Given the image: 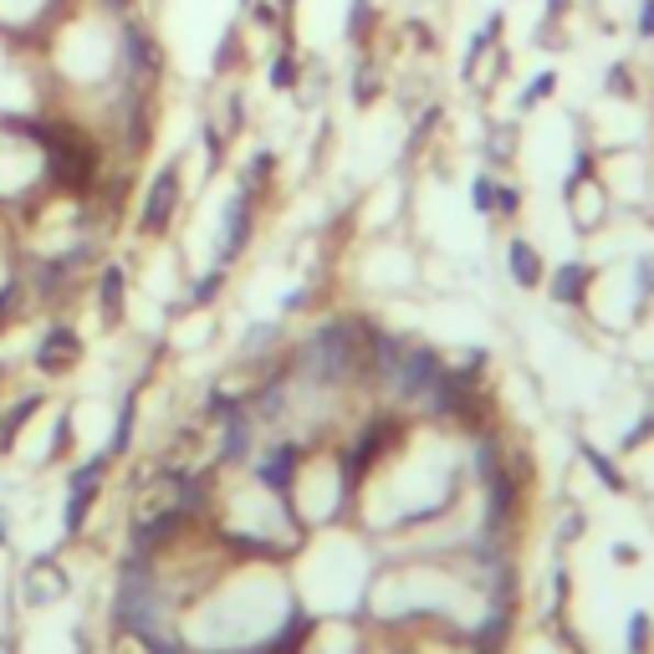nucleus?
I'll return each mask as SVG.
<instances>
[{"label":"nucleus","instance_id":"1","mask_svg":"<svg viewBox=\"0 0 654 654\" xmlns=\"http://www.w3.org/2000/svg\"><path fill=\"white\" fill-rule=\"evenodd\" d=\"M179 200H184V159H169L154 169L149 190H144V205H138V236H169V225L179 215Z\"/></svg>","mask_w":654,"mask_h":654},{"label":"nucleus","instance_id":"2","mask_svg":"<svg viewBox=\"0 0 654 654\" xmlns=\"http://www.w3.org/2000/svg\"><path fill=\"white\" fill-rule=\"evenodd\" d=\"M256 200L246 184H236V194L225 200V221H221V267L240 261V251L251 246V230H256Z\"/></svg>","mask_w":654,"mask_h":654},{"label":"nucleus","instance_id":"3","mask_svg":"<svg viewBox=\"0 0 654 654\" xmlns=\"http://www.w3.org/2000/svg\"><path fill=\"white\" fill-rule=\"evenodd\" d=\"M31 363H36L42 373H52V379H57V373H72L77 363H82V338H77L67 323H52L46 327V338L36 342Z\"/></svg>","mask_w":654,"mask_h":654},{"label":"nucleus","instance_id":"4","mask_svg":"<svg viewBox=\"0 0 654 654\" xmlns=\"http://www.w3.org/2000/svg\"><path fill=\"white\" fill-rule=\"evenodd\" d=\"M594 282H598V271L588 267V261H563V267L552 271L548 292H552V302H563V307H583Z\"/></svg>","mask_w":654,"mask_h":654},{"label":"nucleus","instance_id":"5","mask_svg":"<svg viewBox=\"0 0 654 654\" xmlns=\"http://www.w3.org/2000/svg\"><path fill=\"white\" fill-rule=\"evenodd\" d=\"M98 313H103L108 327H119L123 313H128V271H123L119 261H108V267L98 271Z\"/></svg>","mask_w":654,"mask_h":654},{"label":"nucleus","instance_id":"6","mask_svg":"<svg viewBox=\"0 0 654 654\" xmlns=\"http://www.w3.org/2000/svg\"><path fill=\"white\" fill-rule=\"evenodd\" d=\"M384 98V67L369 57V52H358L353 72H348V103L353 108H373Z\"/></svg>","mask_w":654,"mask_h":654},{"label":"nucleus","instance_id":"7","mask_svg":"<svg viewBox=\"0 0 654 654\" xmlns=\"http://www.w3.org/2000/svg\"><path fill=\"white\" fill-rule=\"evenodd\" d=\"M506 271H511V282L527 286V292L548 282V267H542L537 246H532V240H521V236H517V240H506Z\"/></svg>","mask_w":654,"mask_h":654},{"label":"nucleus","instance_id":"8","mask_svg":"<svg viewBox=\"0 0 654 654\" xmlns=\"http://www.w3.org/2000/svg\"><path fill=\"white\" fill-rule=\"evenodd\" d=\"M327 88H332V67H327L323 57H302V67H297V103L302 108H323V98H327Z\"/></svg>","mask_w":654,"mask_h":654},{"label":"nucleus","instance_id":"9","mask_svg":"<svg viewBox=\"0 0 654 654\" xmlns=\"http://www.w3.org/2000/svg\"><path fill=\"white\" fill-rule=\"evenodd\" d=\"M501 31H506V15H501V11H490L486 21H481V26L471 31V42H465V61H461V82H465V77H471V72H476V67H481V57H486L490 46L501 42Z\"/></svg>","mask_w":654,"mask_h":654},{"label":"nucleus","instance_id":"10","mask_svg":"<svg viewBox=\"0 0 654 654\" xmlns=\"http://www.w3.org/2000/svg\"><path fill=\"white\" fill-rule=\"evenodd\" d=\"M379 21H384V15H379V5H373V0H348V21H342V36H348L358 52H369Z\"/></svg>","mask_w":654,"mask_h":654},{"label":"nucleus","instance_id":"11","mask_svg":"<svg viewBox=\"0 0 654 654\" xmlns=\"http://www.w3.org/2000/svg\"><path fill=\"white\" fill-rule=\"evenodd\" d=\"M246 67V31L230 21V26L221 31V42H215V57H210V72L215 77H230Z\"/></svg>","mask_w":654,"mask_h":654},{"label":"nucleus","instance_id":"12","mask_svg":"<svg viewBox=\"0 0 654 654\" xmlns=\"http://www.w3.org/2000/svg\"><path fill=\"white\" fill-rule=\"evenodd\" d=\"M210 123H215V128H221V134L236 144V138L246 134V92H240V88H225V92H221V113H215Z\"/></svg>","mask_w":654,"mask_h":654},{"label":"nucleus","instance_id":"13","mask_svg":"<svg viewBox=\"0 0 654 654\" xmlns=\"http://www.w3.org/2000/svg\"><path fill=\"white\" fill-rule=\"evenodd\" d=\"M604 92L619 98V103H634L640 98V77H634V61H613L609 72H604Z\"/></svg>","mask_w":654,"mask_h":654},{"label":"nucleus","instance_id":"14","mask_svg":"<svg viewBox=\"0 0 654 654\" xmlns=\"http://www.w3.org/2000/svg\"><path fill=\"white\" fill-rule=\"evenodd\" d=\"M552 92H557V67H542V72L532 77V82H527V88H521V98H517V113H532V108H542L552 98Z\"/></svg>","mask_w":654,"mask_h":654},{"label":"nucleus","instance_id":"15","mask_svg":"<svg viewBox=\"0 0 654 654\" xmlns=\"http://www.w3.org/2000/svg\"><path fill=\"white\" fill-rule=\"evenodd\" d=\"M511 144H517V123H496V128L486 134V159L506 164V159H511Z\"/></svg>","mask_w":654,"mask_h":654},{"label":"nucleus","instance_id":"16","mask_svg":"<svg viewBox=\"0 0 654 654\" xmlns=\"http://www.w3.org/2000/svg\"><path fill=\"white\" fill-rule=\"evenodd\" d=\"M471 205H476V215H496V174L481 169V174L471 179Z\"/></svg>","mask_w":654,"mask_h":654},{"label":"nucleus","instance_id":"17","mask_svg":"<svg viewBox=\"0 0 654 654\" xmlns=\"http://www.w3.org/2000/svg\"><path fill=\"white\" fill-rule=\"evenodd\" d=\"M221 282H225V267H215L210 277H200V282H194V292H190V307H205V302H215Z\"/></svg>","mask_w":654,"mask_h":654},{"label":"nucleus","instance_id":"18","mask_svg":"<svg viewBox=\"0 0 654 654\" xmlns=\"http://www.w3.org/2000/svg\"><path fill=\"white\" fill-rule=\"evenodd\" d=\"M36 404H42V399H21V404H15V409H11V419H5V430H0V446H11V440H15V430H21V425H26V419L36 415Z\"/></svg>","mask_w":654,"mask_h":654},{"label":"nucleus","instance_id":"19","mask_svg":"<svg viewBox=\"0 0 654 654\" xmlns=\"http://www.w3.org/2000/svg\"><path fill=\"white\" fill-rule=\"evenodd\" d=\"M521 210V190L517 184H496V221H511Z\"/></svg>","mask_w":654,"mask_h":654},{"label":"nucleus","instance_id":"20","mask_svg":"<svg viewBox=\"0 0 654 654\" xmlns=\"http://www.w3.org/2000/svg\"><path fill=\"white\" fill-rule=\"evenodd\" d=\"M634 36H640V42H654V0H640V5H634Z\"/></svg>","mask_w":654,"mask_h":654},{"label":"nucleus","instance_id":"21","mask_svg":"<svg viewBox=\"0 0 654 654\" xmlns=\"http://www.w3.org/2000/svg\"><path fill=\"white\" fill-rule=\"evenodd\" d=\"M588 465H594V471H598V476H604V481H609V486H613V490L624 486V481H619V471H613V465H609V461H604V455H598V450H588Z\"/></svg>","mask_w":654,"mask_h":654},{"label":"nucleus","instance_id":"22","mask_svg":"<svg viewBox=\"0 0 654 654\" xmlns=\"http://www.w3.org/2000/svg\"><path fill=\"white\" fill-rule=\"evenodd\" d=\"M629 644H634V650L650 644V619H634V624H629Z\"/></svg>","mask_w":654,"mask_h":654},{"label":"nucleus","instance_id":"23","mask_svg":"<svg viewBox=\"0 0 654 654\" xmlns=\"http://www.w3.org/2000/svg\"><path fill=\"white\" fill-rule=\"evenodd\" d=\"M0 654H11V650H5V644H0Z\"/></svg>","mask_w":654,"mask_h":654},{"label":"nucleus","instance_id":"24","mask_svg":"<svg viewBox=\"0 0 654 654\" xmlns=\"http://www.w3.org/2000/svg\"><path fill=\"white\" fill-rule=\"evenodd\" d=\"M240 5H246V0H240Z\"/></svg>","mask_w":654,"mask_h":654}]
</instances>
